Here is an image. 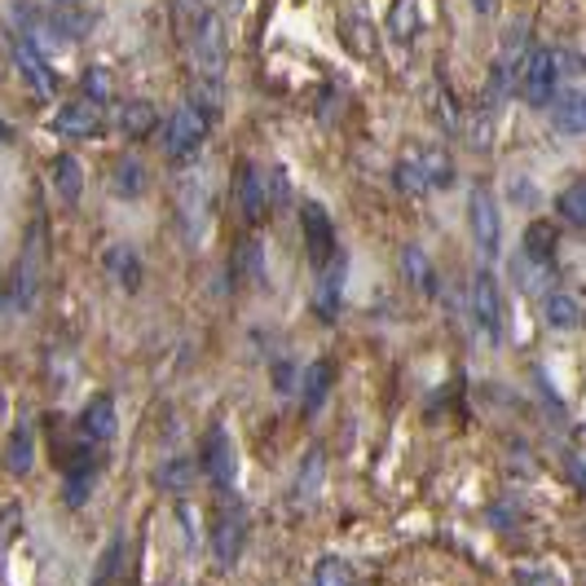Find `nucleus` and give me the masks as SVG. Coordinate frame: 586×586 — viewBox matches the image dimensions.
<instances>
[{
	"mask_svg": "<svg viewBox=\"0 0 586 586\" xmlns=\"http://www.w3.org/2000/svg\"><path fill=\"white\" fill-rule=\"evenodd\" d=\"M393 177H397L402 194H432V190H445L454 181V168H450V155L423 151V155H406Z\"/></svg>",
	"mask_w": 586,
	"mask_h": 586,
	"instance_id": "1",
	"label": "nucleus"
},
{
	"mask_svg": "<svg viewBox=\"0 0 586 586\" xmlns=\"http://www.w3.org/2000/svg\"><path fill=\"white\" fill-rule=\"evenodd\" d=\"M207 142V115L199 106H181L168 115V124H164V155L168 159H190L199 146Z\"/></svg>",
	"mask_w": 586,
	"mask_h": 586,
	"instance_id": "2",
	"label": "nucleus"
},
{
	"mask_svg": "<svg viewBox=\"0 0 586 586\" xmlns=\"http://www.w3.org/2000/svg\"><path fill=\"white\" fill-rule=\"evenodd\" d=\"M203 473H207V481H212L216 490H225V494L239 486V450H234L225 423H212V428H207V441H203Z\"/></svg>",
	"mask_w": 586,
	"mask_h": 586,
	"instance_id": "3",
	"label": "nucleus"
},
{
	"mask_svg": "<svg viewBox=\"0 0 586 586\" xmlns=\"http://www.w3.org/2000/svg\"><path fill=\"white\" fill-rule=\"evenodd\" d=\"M467 225H473L477 252L494 261L503 252V220H499V203L490 190H473V199H467Z\"/></svg>",
	"mask_w": 586,
	"mask_h": 586,
	"instance_id": "4",
	"label": "nucleus"
},
{
	"mask_svg": "<svg viewBox=\"0 0 586 586\" xmlns=\"http://www.w3.org/2000/svg\"><path fill=\"white\" fill-rule=\"evenodd\" d=\"M516 80H521V93L529 106H551L555 88H560V58L551 49H534L525 58V67L516 71Z\"/></svg>",
	"mask_w": 586,
	"mask_h": 586,
	"instance_id": "5",
	"label": "nucleus"
},
{
	"mask_svg": "<svg viewBox=\"0 0 586 586\" xmlns=\"http://www.w3.org/2000/svg\"><path fill=\"white\" fill-rule=\"evenodd\" d=\"M473 318L490 344H503V300H499V283L490 270L473 278Z\"/></svg>",
	"mask_w": 586,
	"mask_h": 586,
	"instance_id": "6",
	"label": "nucleus"
},
{
	"mask_svg": "<svg viewBox=\"0 0 586 586\" xmlns=\"http://www.w3.org/2000/svg\"><path fill=\"white\" fill-rule=\"evenodd\" d=\"M40 261H45V243H40V225L32 229V239L19 256V270H14V283H10V304L14 309H32L36 304V287H40Z\"/></svg>",
	"mask_w": 586,
	"mask_h": 586,
	"instance_id": "7",
	"label": "nucleus"
},
{
	"mask_svg": "<svg viewBox=\"0 0 586 586\" xmlns=\"http://www.w3.org/2000/svg\"><path fill=\"white\" fill-rule=\"evenodd\" d=\"M177 216H181V229L194 248L207 234V186H203V177H186L177 186Z\"/></svg>",
	"mask_w": 586,
	"mask_h": 586,
	"instance_id": "8",
	"label": "nucleus"
},
{
	"mask_svg": "<svg viewBox=\"0 0 586 586\" xmlns=\"http://www.w3.org/2000/svg\"><path fill=\"white\" fill-rule=\"evenodd\" d=\"M322 278H318V300H313V309H318V318L322 322H335L339 318V300H344V278H348V256L335 248L322 265Z\"/></svg>",
	"mask_w": 586,
	"mask_h": 586,
	"instance_id": "9",
	"label": "nucleus"
},
{
	"mask_svg": "<svg viewBox=\"0 0 586 586\" xmlns=\"http://www.w3.org/2000/svg\"><path fill=\"white\" fill-rule=\"evenodd\" d=\"M300 229H304V252H309V261L322 265V261L335 252V225H331L326 207L313 203V199L300 203Z\"/></svg>",
	"mask_w": 586,
	"mask_h": 586,
	"instance_id": "10",
	"label": "nucleus"
},
{
	"mask_svg": "<svg viewBox=\"0 0 586 586\" xmlns=\"http://www.w3.org/2000/svg\"><path fill=\"white\" fill-rule=\"evenodd\" d=\"M243 542H248V516H243V507H225L216 516V525H212V551H216V560L229 569L234 560L243 555Z\"/></svg>",
	"mask_w": 586,
	"mask_h": 586,
	"instance_id": "11",
	"label": "nucleus"
},
{
	"mask_svg": "<svg viewBox=\"0 0 586 586\" xmlns=\"http://www.w3.org/2000/svg\"><path fill=\"white\" fill-rule=\"evenodd\" d=\"M194 62L207 80H216L225 71V27L216 14H203L194 27Z\"/></svg>",
	"mask_w": 586,
	"mask_h": 586,
	"instance_id": "12",
	"label": "nucleus"
},
{
	"mask_svg": "<svg viewBox=\"0 0 586 586\" xmlns=\"http://www.w3.org/2000/svg\"><path fill=\"white\" fill-rule=\"evenodd\" d=\"M234 199H239V212L248 225H256L270 212V190H265V172L256 164H243L239 177H234Z\"/></svg>",
	"mask_w": 586,
	"mask_h": 586,
	"instance_id": "13",
	"label": "nucleus"
},
{
	"mask_svg": "<svg viewBox=\"0 0 586 586\" xmlns=\"http://www.w3.org/2000/svg\"><path fill=\"white\" fill-rule=\"evenodd\" d=\"M93 486H97V458H93V450H75L67 458V481H62L67 507H84L88 494H93Z\"/></svg>",
	"mask_w": 586,
	"mask_h": 586,
	"instance_id": "14",
	"label": "nucleus"
},
{
	"mask_svg": "<svg viewBox=\"0 0 586 586\" xmlns=\"http://www.w3.org/2000/svg\"><path fill=\"white\" fill-rule=\"evenodd\" d=\"M53 133H58V137H75V142L97 137V133H101V110H97L93 101H67V106L53 115Z\"/></svg>",
	"mask_w": 586,
	"mask_h": 586,
	"instance_id": "15",
	"label": "nucleus"
},
{
	"mask_svg": "<svg viewBox=\"0 0 586 586\" xmlns=\"http://www.w3.org/2000/svg\"><path fill=\"white\" fill-rule=\"evenodd\" d=\"M14 62H19V71H23V80L32 84L36 97H53L58 93V75H53V67L40 58V49L32 40H19L14 45Z\"/></svg>",
	"mask_w": 586,
	"mask_h": 586,
	"instance_id": "16",
	"label": "nucleus"
},
{
	"mask_svg": "<svg viewBox=\"0 0 586 586\" xmlns=\"http://www.w3.org/2000/svg\"><path fill=\"white\" fill-rule=\"evenodd\" d=\"M551 101H555V106H551V124H555V133H564V137H582V133H586V101H582V93L569 88V93H555Z\"/></svg>",
	"mask_w": 586,
	"mask_h": 586,
	"instance_id": "17",
	"label": "nucleus"
},
{
	"mask_svg": "<svg viewBox=\"0 0 586 586\" xmlns=\"http://www.w3.org/2000/svg\"><path fill=\"white\" fill-rule=\"evenodd\" d=\"M322 477H326V454H322V445H309V454L300 458V473H296V490H291L296 507H304V503L318 499Z\"/></svg>",
	"mask_w": 586,
	"mask_h": 586,
	"instance_id": "18",
	"label": "nucleus"
},
{
	"mask_svg": "<svg viewBox=\"0 0 586 586\" xmlns=\"http://www.w3.org/2000/svg\"><path fill=\"white\" fill-rule=\"evenodd\" d=\"M80 428H84V436H88V441H110L115 432H120V419H115V402H110L106 393H97V397L84 406Z\"/></svg>",
	"mask_w": 586,
	"mask_h": 586,
	"instance_id": "19",
	"label": "nucleus"
},
{
	"mask_svg": "<svg viewBox=\"0 0 586 586\" xmlns=\"http://www.w3.org/2000/svg\"><path fill=\"white\" fill-rule=\"evenodd\" d=\"M32 463H36V436H32V423L19 419L14 432H10V445H5V467L14 477H27Z\"/></svg>",
	"mask_w": 586,
	"mask_h": 586,
	"instance_id": "20",
	"label": "nucleus"
},
{
	"mask_svg": "<svg viewBox=\"0 0 586 586\" xmlns=\"http://www.w3.org/2000/svg\"><path fill=\"white\" fill-rule=\"evenodd\" d=\"M234 283L243 287H261L265 283V252H261V239H243L234 248Z\"/></svg>",
	"mask_w": 586,
	"mask_h": 586,
	"instance_id": "21",
	"label": "nucleus"
},
{
	"mask_svg": "<svg viewBox=\"0 0 586 586\" xmlns=\"http://www.w3.org/2000/svg\"><path fill=\"white\" fill-rule=\"evenodd\" d=\"M542 318H547V326H555V331H577V326H582V296H573V291H551L547 304H542Z\"/></svg>",
	"mask_w": 586,
	"mask_h": 586,
	"instance_id": "22",
	"label": "nucleus"
},
{
	"mask_svg": "<svg viewBox=\"0 0 586 586\" xmlns=\"http://www.w3.org/2000/svg\"><path fill=\"white\" fill-rule=\"evenodd\" d=\"M106 274L120 283L124 291H137L142 287V256L133 248H110L106 252Z\"/></svg>",
	"mask_w": 586,
	"mask_h": 586,
	"instance_id": "23",
	"label": "nucleus"
},
{
	"mask_svg": "<svg viewBox=\"0 0 586 586\" xmlns=\"http://www.w3.org/2000/svg\"><path fill=\"white\" fill-rule=\"evenodd\" d=\"M120 133H129V137H146V133H155V124H159V115H155V106L151 101H142V97H133V101H124L120 106Z\"/></svg>",
	"mask_w": 586,
	"mask_h": 586,
	"instance_id": "24",
	"label": "nucleus"
},
{
	"mask_svg": "<svg viewBox=\"0 0 586 586\" xmlns=\"http://www.w3.org/2000/svg\"><path fill=\"white\" fill-rule=\"evenodd\" d=\"M49 168H53V190H58V199H62V203H75V199L84 194L80 159H75V155H58Z\"/></svg>",
	"mask_w": 586,
	"mask_h": 586,
	"instance_id": "25",
	"label": "nucleus"
},
{
	"mask_svg": "<svg viewBox=\"0 0 586 586\" xmlns=\"http://www.w3.org/2000/svg\"><path fill=\"white\" fill-rule=\"evenodd\" d=\"M551 274H555V265H542V261H529L525 252H516V256H512V278H516V287H521V291H529V296L547 291Z\"/></svg>",
	"mask_w": 586,
	"mask_h": 586,
	"instance_id": "26",
	"label": "nucleus"
},
{
	"mask_svg": "<svg viewBox=\"0 0 586 586\" xmlns=\"http://www.w3.org/2000/svg\"><path fill=\"white\" fill-rule=\"evenodd\" d=\"M521 252H525L529 261L555 265V225H551V220H534V225L525 229V243H521Z\"/></svg>",
	"mask_w": 586,
	"mask_h": 586,
	"instance_id": "27",
	"label": "nucleus"
},
{
	"mask_svg": "<svg viewBox=\"0 0 586 586\" xmlns=\"http://www.w3.org/2000/svg\"><path fill=\"white\" fill-rule=\"evenodd\" d=\"M331 375H335L331 362H313V367L304 371V415H318V410H322V402H326V393H331Z\"/></svg>",
	"mask_w": 586,
	"mask_h": 586,
	"instance_id": "28",
	"label": "nucleus"
},
{
	"mask_svg": "<svg viewBox=\"0 0 586 586\" xmlns=\"http://www.w3.org/2000/svg\"><path fill=\"white\" fill-rule=\"evenodd\" d=\"M402 274H406V283H410V287H419L423 296H432V291H436V274H432V265H428L423 248H406V252H402Z\"/></svg>",
	"mask_w": 586,
	"mask_h": 586,
	"instance_id": "29",
	"label": "nucleus"
},
{
	"mask_svg": "<svg viewBox=\"0 0 586 586\" xmlns=\"http://www.w3.org/2000/svg\"><path fill=\"white\" fill-rule=\"evenodd\" d=\"M155 481H159V490H172V494H181V490H190V486H194V463H186V458H172V463H164L159 473H155Z\"/></svg>",
	"mask_w": 586,
	"mask_h": 586,
	"instance_id": "30",
	"label": "nucleus"
},
{
	"mask_svg": "<svg viewBox=\"0 0 586 586\" xmlns=\"http://www.w3.org/2000/svg\"><path fill=\"white\" fill-rule=\"evenodd\" d=\"M115 190H120L124 199L142 194L146 190V164L142 159H120V168H115Z\"/></svg>",
	"mask_w": 586,
	"mask_h": 586,
	"instance_id": "31",
	"label": "nucleus"
},
{
	"mask_svg": "<svg viewBox=\"0 0 586 586\" xmlns=\"http://www.w3.org/2000/svg\"><path fill=\"white\" fill-rule=\"evenodd\" d=\"M555 203H560V216H564L573 229H582V225H586V186H582V181H573V186H569Z\"/></svg>",
	"mask_w": 586,
	"mask_h": 586,
	"instance_id": "32",
	"label": "nucleus"
},
{
	"mask_svg": "<svg viewBox=\"0 0 586 586\" xmlns=\"http://www.w3.org/2000/svg\"><path fill=\"white\" fill-rule=\"evenodd\" d=\"M313 582L318 586H335V582H354V564L344 555H322L318 569H313Z\"/></svg>",
	"mask_w": 586,
	"mask_h": 586,
	"instance_id": "33",
	"label": "nucleus"
},
{
	"mask_svg": "<svg viewBox=\"0 0 586 586\" xmlns=\"http://www.w3.org/2000/svg\"><path fill=\"white\" fill-rule=\"evenodd\" d=\"M388 27H393V36H397V40L419 36V10H415V0H397V5H393V19H388Z\"/></svg>",
	"mask_w": 586,
	"mask_h": 586,
	"instance_id": "34",
	"label": "nucleus"
},
{
	"mask_svg": "<svg viewBox=\"0 0 586 586\" xmlns=\"http://www.w3.org/2000/svg\"><path fill=\"white\" fill-rule=\"evenodd\" d=\"M265 190H270V207H278L287 194H291V181H287V168L274 164V172L265 177Z\"/></svg>",
	"mask_w": 586,
	"mask_h": 586,
	"instance_id": "35",
	"label": "nucleus"
},
{
	"mask_svg": "<svg viewBox=\"0 0 586 586\" xmlns=\"http://www.w3.org/2000/svg\"><path fill=\"white\" fill-rule=\"evenodd\" d=\"M84 93L101 101V97L110 93V71H88V75H84Z\"/></svg>",
	"mask_w": 586,
	"mask_h": 586,
	"instance_id": "36",
	"label": "nucleus"
},
{
	"mask_svg": "<svg viewBox=\"0 0 586 586\" xmlns=\"http://www.w3.org/2000/svg\"><path fill=\"white\" fill-rule=\"evenodd\" d=\"M291 375H296L291 362H278V367H274V388H278V393H291V384H296Z\"/></svg>",
	"mask_w": 586,
	"mask_h": 586,
	"instance_id": "37",
	"label": "nucleus"
},
{
	"mask_svg": "<svg viewBox=\"0 0 586 586\" xmlns=\"http://www.w3.org/2000/svg\"><path fill=\"white\" fill-rule=\"evenodd\" d=\"M120 551H124V542H120V538H115V542H110V551H106V569L97 573V582H106V577L115 573V564H120Z\"/></svg>",
	"mask_w": 586,
	"mask_h": 586,
	"instance_id": "38",
	"label": "nucleus"
},
{
	"mask_svg": "<svg viewBox=\"0 0 586 586\" xmlns=\"http://www.w3.org/2000/svg\"><path fill=\"white\" fill-rule=\"evenodd\" d=\"M473 5H477V14H494V10H499V0H473Z\"/></svg>",
	"mask_w": 586,
	"mask_h": 586,
	"instance_id": "39",
	"label": "nucleus"
},
{
	"mask_svg": "<svg viewBox=\"0 0 586 586\" xmlns=\"http://www.w3.org/2000/svg\"><path fill=\"white\" fill-rule=\"evenodd\" d=\"M10 137H14V133H10V124H5V120H0V146H5Z\"/></svg>",
	"mask_w": 586,
	"mask_h": 586,
	"instance_id": "40",
	"label": "nucleus"
},
{
	"mask_svg": "<svg viewBox=\"0 0 586 586\" xmlns=\"http://www.w3.org/2000/svg\"><path fill=\"white\" fill-rule=\"evenodd\" d=\"M53 5H62V10H71V5H84V0H53Z\"/></svg>",
	"mask_w": 586,
	"mask_h": 586,
	"instance_id": "41",
	"label": "nucleus"
},
{
	"mask_svg": "<svg viewBox=\"0 0 586 586\" xmlns=\"http://www.w3.org/2000/svg\"><path fill=\"white\" fill-rule=\"evenodd\" d=\"M181 5H203V0H181Z\"/></svg>",
	"mask_w": 586,
	"mask_h": 586,
	"instance_id": "42",
	"label": "nucleus"
}]
</instances>
